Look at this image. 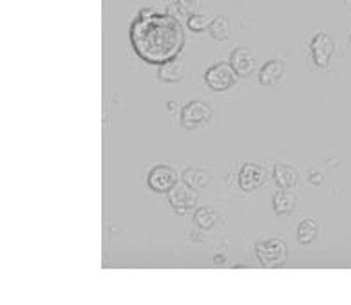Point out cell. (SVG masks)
<instances>
[{
    "instance_id": "obj_9",
    "label": "cell",
    "mask_w": 351,
    "mask_h": 305,
    "mask_svg": "<svg viewBox=\"0 0 351 305\" xmlns=\"http://www.w3.org/2000/svg\"><path fill=\"white\" fill-rule=\"evenodd\" d=\"M265 185V170L256 163H245L239 172V186L245 191H256Z\"/></svg>"
},
{
    "instance_id": "obj_16",
    "label": "cell",
    "mask_w": 351,
    "mask_h": 305,
    "mask_svg": "<svg viewBox=\"0 0 351 305\" xmlns=\"http://www.w3.org/2000/svg\"><path fill=\"white\" fill-rule=\"evenodd\" d=\"M208 31H210V35L214 40H226L228 35H230V24L226 21L223 15H217L214 21H210V25H208Z\"/></svg>"
},
{
    "instance_id": "obj_7",
    "label": "cell",
    "mask_w": 351,
    "mask_h": 305,
    "mask_svg": "<svg viewBox=\"0 0 351 305\" xmlns=\"http://www.w3.org/2000/svg\"><path fill=\"white\" fill-rule=\"evenodd\" d=\"M310 47H311V56H313L315 66L321 67V69H326L328 64H330L331 53H333V49H335V45H333L330 36H328L326 33L319 31V33L313 36Z\"/></svg>"
},
{
    "instance_id": "obj_17",
    "label": "cell",
    "mask_w": 351,
    "mask_h": 305,
    "mask_svg": "<svg viewBox=\"0 0 351 305\" xmlns=\"http://www.w3.org/2000/svg\"><path fill=\"white\" fill-rule=\"evenodd\" d=\"M317 237V222L313 219H304L297 228V239L301 244H311Z\"/></svg>"
},
{
    "instance_id": "obj_1",
    "label": "cell",
    "mask_w": 351,
    "mask_h": 305,
    "mask_svg": "<svg viewBox=\"0 0 351 305\" xmlns=\"http://www.w3.org/2000/svg\"><path fill=\"white\" fill-rule=\"evenodd\" d=\"M131 42L141 60L161 66L180 56L185 33L176 16L141 10L131 25Z\"/></svg>"
},
{
    "instance_id": "obj_5",
    "label": "cell",
    "mask_w": 351,
    "mask_h": 305,
    "mask_svg": "<svg viewBox=\"0 0 351 305\" xmlns=\"http://www.w3.org/2000/svg\"><path fill=\"white\" fill-rule=\"evenodd\" d=\"M167 199H169V204L178 213H186V211L192 210L196 206L197 194L194 188H191L185 183H176L171 190L167 191Z\"/></svg>"
},
{
    "instance_id": "obj_13",
    "label": "cell",
    "mask_w": 351,
    "mask_h": 305,
    "mask_svg": "<svg viewBox=\"0 0 351 305\" xmlns=\"http://www.w3.org/2000/svg\"><path fill=\"white\" fill-rule=\"evenodd\" d=\"M297 208V196L290 190L277 191L274 196V211L276 215H290Z\"/></svg>"
},
{
    "instance_id": "obj_12",
    "label": "cell",
    "mask_w": 351,
    "mask_h": 305,
    "mask_svg": "<svg viewBox=\"0 0 351 305\" xmlns=\"http://www.w3.org/2000/svg\"><path fill=\"white\" fill-rule=\"evenodd\" d=\"M274 181H276L281 190H291L299 183V174L290 165L277 163V165H274Z\"/></svg>"
},
{
    "instance_id": "obj_20",
    "label": "cell",
    "mask_w": 351,
    "mask_h": 305,
    "mask_svg": "<svg viewBox=\"0 0 351 305\" xmlns=\"http://www.w3.org/2000/svg\"><path fill=\"white\" fill-rule=\"evenodd\" d=\"M310 183H313V185H321V183H322V175L321 174H313L310 177Z\"/></svg>"
},
{
    "instance_id": "obj_6",
    "label": "cell",
    "mask_w": 351,
    "mask_h": 305,
    "mask_svg": "<svg viewBox=\"0 0 351 305\" xmlns=\"http://www.w3.org/2000/svg\"><path fill=\"white\" fill-rule=\"evenodd\" d=\"M147 183L151 186V190L158 191V194H167L178 183V174H176L174 168H171V166L158 165L149 172Z\"/></svg>"
},
{
    "instance_id": "obj_3",
    "label": "cell",
    "mask_w": 351,
    "mask_h": 305,
    "mask_svg": "<svg viewBox=\"0 0 351 305\" xmlns=\"http://www.w3.org/2000/svg\"><path fill=\"white\" fill-rule=\"evenodd\" d=\"M212 107L206 105L205 101H191L181 109V125L185 127L186 131L197 129V127L205 125L212 120Z\"/></svg>"
},
{
    "instance_id": "obj_2",
    "label": "cell",
    "mask_w": 351,
    "mask_h": 305,
    "mask_svg": "<svg viewBox=\"0 0 351 305\" xmlns=\"http://www.w3.org/2000/svg\"><path fill=\"white\" fill-rule=\"evenodd\" d=\"M257 261L261 262L263 267L274 269L281 267L288 261V246L281 239H268L263 240L256 246Z\"/></svg>"
},
{
    "instance_id": "obj_18",
    "label": "cell",
    "mask_w": 351,
    "mask_h": 305,
    "mask_svg": "<svg viewBox=\"0 0 351 305\" xmlns=\"http://www.w3.org/2000/svg\"><path fill=\"white\" fill-rule=\"evenodd\" d=\"M176 8L180 11V15L192 16L199 10V0H176Z\"/></svg>"
},
{
    "instance_id": "obj_11",
    "label": "cell",
    "mask_w": 351,
    "mask_h": 305,
    "mask_svg": "<svg viewBox=\"0 0 351 305\" xmlns=\"http://www.w3.org/2000/svg\"><path fill=\"white\" fill-rule=\"evenodd\" d=\"M158 78L167 83H180L185 78V64L180 58H172V60L161 64L158 70Z\"/></svg>"
},
{
    "instance_id": "obj_10",
    "label": "cell",
    "mask_w": 351,
    "mask_h": 305,
    "mask_svg": "<svg viewBox=\"0 0 351 305\" xmlns=\"http://www.w3.org/2000/svg\"><path fill=\"white\" fill-rule=\"evenodd\" d=\"M285 78V62L282 60H270L259 70V81L261 85L274 87Z\"/></svg>"
},
{
    "instance_id": "obj_8",
    "label": "cell",
    "mask_w": 351,
    "mask_h": 305,
    "mask_svg": "<svg viewBox=\"0 0 351 305\" xmlns=\"http://www.w3.org/2000/svg\"><path fill=\"white\" fill-rule=\"evenodd\" d=\"M230 67L234 69L237 76H248L252 75L257 67L256 53H252L246 47H237L232 51L230 55Z\"/></svg>"
},
{
    "instance_id": "obj_14",
    "label": "cell",
    "mask_w": 351,
    "mask_h": 305,
    "mask_svg": "<svg viewBox=\"0 0 351 305\" xmlns=\"http://www.w3.org/2000/svg\"><path fill=\"white\" fill-rule=\"evenodd\" d=\"M183 183L197 191L203 190L205 186H208L210 177H208V174H206L205 170H199V168H186V170L183 172Z\"/></svg>"
},
{
    "instance_id": "obj_21",
    "label": "cell",
    "mask_w": 351,
    "mask_h": 305,
    "mask_svg": "<svg viewBox=\"0 0 351 305\" xmlns=\"http://www.w3.org/2000/svg\"><path fill=\"white\" fill-rule=\"evenodd\" d=\"M350 42H351V35H350Z\"/></svg>"
},
{
    "instance_id": "obj_15",
    "label": "cell",
    "mask_w": 351,
    "mask_h": 305,
    "mask_svg": "<svg viewBox=\"0 0 351 305\" xmlns=\"http://www.w3.org/2000/svg\"><path fill=\"white\" fill-rule=\"evenodd\" d=\"M194 222L199 226L201 230L208 231L216 226L217 213L212 208H208V206H201V208L196 210V213H194Z\"/></svg>"
},
{
    "instance_id": "obj_19",
    "label": "cell",
    "mask_w": 351,
    "mask_h": 305,
    "mask_svg": "<svg viewBox=\"0 0 351 305\" xmlns=\"http://www.w3.org/2000/svg\"><path fill=\"white\" fill-rule=\"evenodd\" d=\"M208 25H210V18L206 15H196L189 16V29L194 31V33H201V31L208 29Z\"/></svg>"
},
{
    "instance_id": "obj_4",
    "label": "cell",
    "mask_w": 351,
    "mask_h": 305,
    "mask_svg": "<svg viewBox=\"0 0 351 305\" xmlns=\"http://www.w3.org/2000/svg\"><path fill=\"white\" fill-rule=\"evenodd\" d=\"M205 83L208 85V89L223 92L236 83V72L230 67V64H214L206 69Z\"/></svg>"
}]
</instances>
